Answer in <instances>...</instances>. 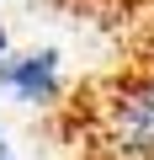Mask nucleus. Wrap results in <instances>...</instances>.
I'll use <instances>...</instances> for the list:
<instances>
[{"mask_svg":"<svg viewBox=\"0 0 154 160\" xmlns=\"http://www.w3.org/2000/svg\"><path fill=\"white\" fill-rule=\"evenodd\" d=\"M96 149L106 160H154V64L96 102Z\"/></svg>","mask_w":154,"mask_h":160,"instance_id":"1","label":"nucleus"},{"mask_svg":"<svg viewBox=\"0 0 154 160\" xmlns=\"http://www.w3.org/2000/svg\"><path fill=\"white\" fill-rule=\"evenodd\" d=\"M0 86L16 91L21 102H53L58 96V53L43 48V53H11V59H0Z\"/></svg>","mask_w":154,"mask_h":160,"instance_id":"2","label":"nucleus"},{"mask_svg":"<svg viewBox=\"0 0 154 160\" xmlns=\"http://www.w3.org/2000/svg\"><path fill=\"white\" fill-rule=\"evenodd\" d=\"M0 59H6V27H0Z\"/></svg>","mask_w":154,"mask_h":160,"instance_id":"3","label":"nucleus"},{"mask_svg":"<svg viewBox=\"0 0 154 160\" xmlns=\"http://www.w3.org/2000/svg\"><path fill=\"white\" fill-rule=\"evenodd\" d=\"M0 160H11V149H6V139H0Z\"/></svg>","mask_w":154,"mask_h":160,"instance_id":"4","label":"nucleus"}]
</instances>
